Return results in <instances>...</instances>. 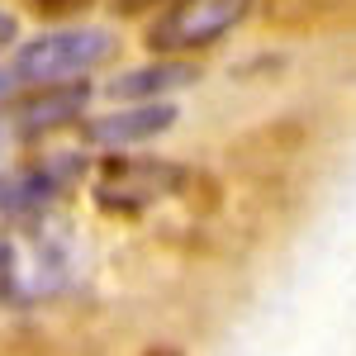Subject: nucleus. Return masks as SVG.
Masks as SVG:
<instances>
[{
	"instance_id": "nucleus-10",
	"label": "nucleus",
	"mask_w": 356,
	"mask_h": 356,
	"mask_svg": "<svg viewBox=\"0 0 356 356\" xmlns=\"http://www.w3.org/2000/svg\"><path fill=\"white\" fill-rule=\"evenodd\" d=\"M10 86H15V72H5V67H0V95H10Z\"/></svg>"
},
{
	"instance_id": "nucleus-5",
	"label": "nucleus",
	"mask_w": 356,
	"mask_h": 356,
	"mask_svg": "<svg viewBox=\"0 0 356 356\" xmlns=\"http://www.w3.org/2000/svg\"><path fill=\"white\" fill-rule=\"evenodd\" d=\"M200 72L186 67V62H157V67H138L129 76H119L110 86L114 95H162V90H176V86H191Z\"/></svg>"
},
{
	"instance_id": "nucleus-3",
	"label": "nucleus",
	"mask_w": 356,
	"mask_h": 356,
	"mask_svg": "<svg viewBox=\"0 0 356 356\" xmlns=\"http://www.w3.org/2000/svg\"><path fill=\"white\" fill-rule=\"evenodd\" d=\"M171 124H176V110L152 100V105H138V110H114L105 119H95L90 124V138L105 143V147H134L143 138H157Z\"/></svg>"
},
{
	"instance_id": "nucleus-7",
	"label": "nucleus",
	"mask_w": 356,
	"mask_h": 356,
	"mask_svg": "<svg viewBox=\"0 0 356 356\" xmlns=\"http://www.w3.org/2000/svg\"><path fill=\"white\" fill-rule=\"evenodd\" d=\"M33 15H48V19H62V15H76L86 5H95V0H24Z\"/></svg>"
},
{
	"instance_id": "nucleus-2",
	"label": "nucleus",
	"mask_w": 356,
	"mask_h": 356,
	"mask_svg": "<svg viewBox=\"0 0 356 356\" xmlns=\"http://www.w3.org/2000/svg\"><path fill=\"white\" fill-rule=\"evenodd\" d=\"M252 10V0H176L157 24L147 29L152 53H195L219 43L228 29Z\"/></svg>"
},
{
	"instance_id": "nucleus-1",
	"label": "nucleus",
	"mask_w": 356,
	"mask_h": 356,
	"mask_svg": "<svg viewBox=\"0 0 356 356\" xmlns=\"http://www.w3.org/2000/svg\"><path fill=\"white\" fill-rule=\"evenodd\" d=\"M110 53H114V33H105V29H95V24L57 29V33H43V38H33V43L19 48L15 81L53 90V86H67L76 76H86V72H95Z\"/></svg>"
},
{
	"instance_id": "nucleus-8",
	"label": "nucleus",
	"mask_w": 356,
	"mask_h": 356,
	"mask_svg": "<svg viewBox=\"0 0 356 356\" xmlns=\"http://www.w3.org/2000/svg\"><path fill=\"white\" fill-rule=\"evenodd\" d=\"M157 5H176V0H114L119 15H147V10H157Z\"/></svg>"
},
{
	"instance_id": "nucleus-9",
	"label": "nucleus",
	"mask_w": 356,
	"mask_h": 356,
	"mask_svg": "<svg viewBox=\"0 0 356 356\" xmlns=\"http://www.w3.org/2000/svg\"><path fill=\"white\" fill-rule=\"evenodd\" d=\"M5 43H15V15L0 10V48H5Z\"/></svg>"
},
{
	"instance_id": "nucleus-4",
	"label": "nucleus",
	"mask_w": 356,
	"mask_h": 356,
	"mask_svg": "<svg viewBox=\"0 0 356 356\" xmlns=\"http://www.w3.org/2000/svg\"><path fill=\"white\" fill-rule=\"evenodd\" d=\"M266 15L290 29H356V0H266Z\"/></svg>"
},
{
	"instance_id": "nucleus-6",
	"label": "nucleus",
	"mask_w": 356,
	"mask_h": 356,
	"mask_svg": "<svg viewBox=\"0 0 356 356\" xmlns=\"http://www.w3.org/2000/svg\"><path fill=\"white\" fill-rule=\"evenodd\" d=\"M81 100H86V90H53L38 105H29L19 114V124L24 129H53V124H62V119H72V114L81 110Z\"/></svg>"
}]
</instances>
